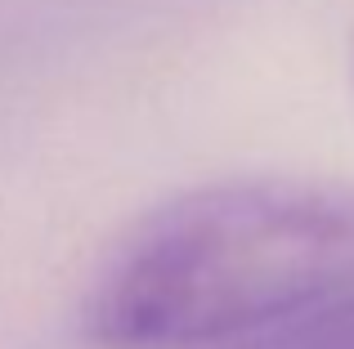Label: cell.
<instances>
[{
  "label": "cell",
  "instance_id": "2",
  "mask_svg": "<svg viewBox=\"0 0 354 349\" xmlns=\"http://www.w3.org/2000/svg\"><path fill=\"white\" fill-rule=\"evenodd\" d=\"M346 63H350V90H354V32H350V54H346Z\"/></svg>",
  "mask_w": 354,
  "mask_h": 349
},
{
  "label": "cell",
  "instance_id": "1",
  "mask_svg": "<svg viewBox=\"0 0 354 349\" xmlns=\"http://www.w3.org/2000/svg\"><path fill=\"white\" fill-rule=\"evenodd\" d=\"M354 287V188L229 179L148 210L81 305L99 349L238 345Z\"/></svg>",
  "mask_w": 354,
  "mask_h": 349
}]
</instances>
